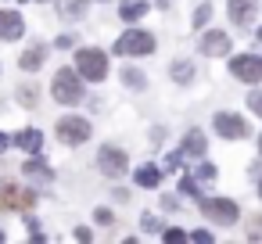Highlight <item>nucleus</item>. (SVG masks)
Masks as SVG:
<instances>
[{"mask_svg": "<svg viewBox=\"0 0 262 244\" xmlns=\"http://www.w3.org/2000/svg\"><path fill=\"white\" fill-rule=\"evenodd\" d=\"M51 94H54L58 104H76L83 97V76H79V69H58L54 83H51Z\"/></svg>", "mask_w": 262, "mask_h": 244, "instance_id": "1", "label": "nucleus"}, {"mask_svg": "<svg viewBox=\"0 0 262 244\" xmlns=\"http://www.w3.org/2000/svg\"><path fill=\"white\" fill-rule=\"evenodd\" d=\"M115 51L122 58H147V54H155V36L144 29H129L115 40Z\"/></svg>", "mask_w": 262, "mask_h": 244, "instance_id": "2", "label": "nucleus"}, {"mask_svg": "<svg viewBox=\"0 0 262 244\" xmlns=\"http://www.w3.org/2000/svg\"><path fill=\"white\" fill-rule=\"evenodd\" d=\"M76 69H79V76H83V79L101 83V79L108 76V58H104V51L86 47V51H76Z\"/></svg>", "mask_w": 262, "mask_h": 244, "instance_id": "3", "label": "nucleus"}, {"mask_svg": "<svg viewBox=\"0 0 262 244\" xmlns=\"http://www.w3.org/2000/svg\"><path fill=\"white\" fill-rule=\"evenodd\" d=\"M54 133H58V140L61 144H83V140H90V122L86 119H79V115H65V119H58V126H54Z\"/></svg>", "mask_w": 262, "mask_h": 244, "instance_id": "4", "label": "nucleus"}, {"mask_svg": "<svg viewBox=\"0 0 262 244\" xmlns=\"http://www.w3.org/2000/svg\"><path fill=\"white\" fill-rule=\"evenodd\" d=\"M201 212L212 219V223H237L241 219V208H237V201H230V197H201Z\"/></svg>", "mask_w": 262, "mask_h": 244, "instance_id": "5", "label": "nucleus"}, {"mask_svg": "<svg viewBox=\"0 0 262 244\" xmlns=\"http://www.w3.org/2000/svg\"><path fill=\"white\" fill-rule=\"evenodd\" d=\"M97 165H101V172H104V176L119 180V176L129 169V158H126V151H122V147H115V144H104V147L97 151Z\"/></svg>", "mask_w": 262, "mask_h": 244, "instance_id": "6", "label": "nucleus"}, {"mask_svg": "<svg viewBox=\"0 0 262 244\" xmlns=\"http://www.w3.org/2000/svg\"><path fill=\"white\" fill-rule=\"evenodd\" d=\"M230 76L241 79V83H258V79H262V58H255V54H237V58L230 61Z\"/></svg>", "mask_w": 262, "mask_h": 244, "instance_id": "7", "label": "nucleus"}, {"mask_svg": "<svg viewBox=\"0 0 262 244\" xmlns=\"http://www.w3.org/2000/svg\"><path fill=\"white\" fill-rule=\"evenodd\" d=\"M36 205V194L26 190V187H15V183H4L0 187V208H15V212H26Z\"/></svg>", "mask_w": 262, "mask_h": 244, "instance_id": "8", "label": "nucleus"}, {"mask_svg": "<svg viewBox=\"0 0 262 244\" xmlns=\"http://www.w3.org/2000/svg\"><path fill=\"white\" fill-rule=\"evenodd\" d=\"M215 133L226 137V140H244V137H248V122H244L241 115L219 112V115H215Z\"/></svg>", "mask_w": 262, "mask_h": 244, "instance_id": "9", "label": "nucleus"}, {"mask_svg": "<svg viewBox=\"0 0 262 244\" xmlns=\"http://www.w3.org/2000/svg\"><path fill=\"white\" fill-rule=\"evenodd\" d=\"M198 51H205L208 58H219V54H226V51H230V36H226V33H219V29H208V33H201Z\"/></svg>", "mask_w": 262, "mask_h": 244, "instance_id": "10", "label": "nucleus"}, {"mask_svg": "<svg viewBox=\"0 0 262 244\" xmlns=\"http://www.w3.org/2000/svg\"><path fill=\"white\" fill-rule=\"evenodd\" d=\"M26 33V22L18 11H0V40H18Z\"/></svg>", "mask_w": 262, "mask_h": 244, "instance_id": "11", "label": "nucleus"}, {"mask_svg": "<svg viewBox=\"0 0 262 244\" xmlns=\"http://www.w3.org/2000/svg\"><path fill=\"white\" fill-rule=\"evenodd\" d=\"M226 11H230V22L248 26V22H251V15H255V0H230Z\"/></svg>", "mask_w": 262, "mask_h": 244, "instance_id": "12", "label": "nucleus"}, {"mask_svg": "<svg viewBox=\"0 0 262 244\" xmlns=\"http://www.w3.org/2000/svg\"><path fill=\"white\" fill-rule=\"evenodd\" d=\"M43 61H47V47H43V43H33V47L22 54V61H18V65H22L26 72H36Z\"/></svg>", "mask_w": 262, "mask_h": 244, "instance_id": "13", "label": "nucleus"}, {"mask_svg": "<svg viewBox=\"0 0 262 244\" xmlns=\"http://www.w3.org/2000/svg\"><path fill=\"white\" fill-rule=\"evenodd\" d=\"M15 144H18L22 151H29V154H36V151L43 147V137H40V129H22V133L15 137Z\"/></svg>", "mask_w": 262, "mask_h": 244, "instance_id": "14", "label": "nucleus"}, {"mask_svg": "<svg viewBox=\"0 0 262 244\" xmlns=\"http://www.w3.org/2000/svg\"><path fill=\"white\" fill-rule=\"evenodd\" d=\"M26 176H29V180H40V183H51V180H54V172L47 169L43 158H29V162H26Z\"/></svg>", "mask_w": 262, "mask_h": 244, "instance_id": "15", "label": "nucleus"}, {"mask_svg": "<svg viewBox=\"0 0 262 244\" xmlns=\"http://www.w3.org/2000/svg\"><path fill=\"white\" fill-rule=\"evenodd\" d=\"M183 154H194V158H205V137L198 133V129H190L187 137H183V147H180Z\"/></svg>", "mask_w": 262, "mask_h": 244, "instance_id": "16", "label": "nucleus"}, {"mask_svg": "<svg viewBox=\"0 0 262 244\" xmlns=\"http://www.w3.org/2000/svg\"><path fill=\"white\" fill-rule=\"evenodd\" d=\"M137 183H140V187H158V183H162V169H158V165L137 169Z\"/></svg>", "mask_w": 262, "mask_h": 244, "instance_id": "17", "label": "nucleus"}, {"mask_svg": "<svg viewBox=\"0 0 262 244\" xmlns=\"http://www.w3.org/2000/svg\"><path fill=\"white\" fill-rule=\"evenodd\" d=\"M169 72H172V79H176V83H190L194 65H190V61H172V69H169Z\"/></svg>", "mask_w": 262, "mask_h": 244, "instance_id": "18", "label": "nucleus"}, {"mask_svg": "<svg viewBox=\"0 0 262 244\" xmlns=\"http://www.w3.org/2000/svg\"><path fill=\"white\" fill-rule=\"evenodd\" d=\"M58 8H61L65 15H72V18H76V15H83V8H86V0H58Z\"/></svg>", "mask_w": 262, "mask_h": 244, "instance_id": "19", "label": "nucleus"}, {"mask_svg": "<svg viewBox=\"0 0 262 244\" xmlns=\"http://www.w3.org/2000/svg\"><path fill=\"white\" fill-rule=\"evenodd\" d=\"M122 79H126V86H129V90H140V86H144V76H140L137 69H126V72H122Z\"/></svg>", "mask_w": 262, "mask_h": 244, "instance_id": "20", "label": "nucleus"}, {"mask_svg": "<svg viewBox=\"0 0 262 244\" xmlns=\"http://www.w3.org/2000/svg\"><path fill=\"white\" fill-rule=\"evenodd\" d=\"M144 11H147V4H126V8H122V18L133 22V18H140Z\"/></svg>", "mask_w": 262, "mask_h": 244, "instance_id": "21", "label": "nucleus"}, {"mask_svg": "<svg viewBox=\"0 0 262 244\" xmlns=\"http://www.w3.org/2000/svg\"><path fill=\"white\" fill-rule=\"evenodd\" d=\"M208 18H212V8H208V4H201V8L194 11V29H201V26H205Z\"/></svg>", "mask_w": 262, "mask_h": 244, "instance_id": "22", "label": "nucleus"}, {"mask_svg": "<svg viewBox=\"0 0 262 244\" xmlns=\"http://www.w3.org/2000/svg\"><path fill=\"white\" fill-rule=\"evenodd\" d=\"M248 108L262 119V90H251V94H248Z\"/></svg>", "mask_w": 262, "mask_h": 244, "instance_id": "23", "label": "nucleus"}, {"mask_svg": "<svg viewBox=\"0 0 262 244\" xmlns=\"http://www.w3.org/2000/svg\"><path fill=\"white\" fill-rule=\"evenodd\" d=\"M248 237H251V240H262V215H251V223H248Z\"/></svg>", "mask_w": 262, "mask_h": 244, "instance_id": "24", "label": "nucleus"}, {"mask_svg": "<svg viewBox=\"0 0 262 244\" xmlns=\"http://www.w3.org/2000/svg\"><path fill=\"white\" fill-rule=\"evenodd\" d=\"M18 101L22 104H36V86H22L18 90Z\"/></svg>", "mask_w": 262, "mask_h": 244, "instance_id": "25", "label": "nucleus"}, {"mask_svg": "<svg viewBox=\"0 0 262 244\" xmlns=\"http://www.w3.org/2000/svg\"><path fill=\"white\" fill-rule=\"evenodd\" d=\"M183 237H187L183 230H165V233H162V240H165V244H176V240H183Z\"/></svg>", "mask_w": 262, "mask_h": 244, "instance_id": "26", "label": "nucleus"}, {"mask_svg": "<svg viewBox=\"0 0 262 244\" xmlns=\"http://www.w3.org/2000/svg\"><path fill=\"white\" fill-rule=\"evenodd\" d=\"M198 176H201V180H215V169H212L208 162H201V165H198Z\"/></svg>", "mask_w": 262, "mask_h": 244, "instance_id": "27", "label": "nucleus"}, {"mask_svg": "<svg viewBox=\"0 0 262 244\" xmlns=\"http://www.w3.org/2000/svg\"><path fill=\"white\" fill-rule=\"evenodd\" d=\"M97 223H101V226H112V223H115V215H112L108 208H97Z\"/></svg>", "mask_w": 262, "mask_h": 244, "instance_id": "28", "label": "nucleus"}, {"mask_svg": "<svg viewBox=\"0 0 262 244\" xmlns=\"http://www.w3.org/2000/svg\"><path fill=\"white\" fill-rule=\"evenodd\" d=\"M190 240H198V244H208V240H212V233H205V230H198V233H190Z\"/></svg>", "mask_w": 262, "mask_h": 244, "instance_id": "29", "label": "nucleus"}, {"mask_svg": "<svg viewBox=\"0 0 262 244\" xmlns=\"http://www.w3.org/2000/svg\"><path fill=\"white\" fill-rule=\"evenodd\" d=\"M140 223H144V230H158V219H151V215H144Z\"/></svg>", "mask_w": 262, "mask_h": 244, "instance_id": "30", "label": "nucleus"}, {"mask_svg": "<svg viewBox=\"0 0 262 244\" xmlns=\"http://www.w3.org/2000/svg\"><path fill=\"white\" fill-rule=\"evenodd\" d=\"M8 144H11V140H8L4 133H0V151H8Z\"/></svg>", "mask_w": 262, "mask_h": 244, "instance_id": "31", "label": "nucleus"}, {"mask_svg": "<svg viewBox=\"0 0 262 244\" xmlns=\"http://www.w3.org/2000/svg\"><path fill=\"white\" fill-rule=\"evenodd\" d=\"M258 151H262V137H258Z\"/></svg>", "mask_w": 262, "mask_h": 244, "instance_id": "32", "label": "nucleus"}, {"mask_svg": "<svg viewBox=\"0 0 262 244\" xmlns=\"http://www.w3.org/2000/svg\"><path fill=\"white\" fill-rule=\"evenodd\" d=\"M258 197H262V183H258Z\"/></svg>", "mask_w": 262, "mask_h": 244, "instance_id": "33", "label": "nucleus"}]
</instances>
